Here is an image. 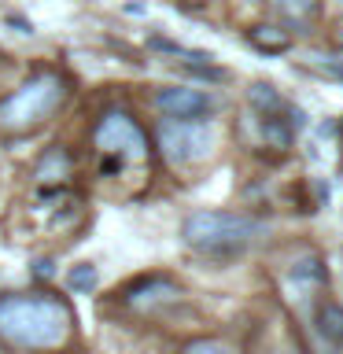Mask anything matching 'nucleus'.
I'll return each instance as SVG.
<instances>
[{
  "label": "nucleus",
  "mask_w": 343,
  "mask_h": 354,
  "mask_svg": "<svg viewBox=\"0 0 343 354\" xmlns=\"http://www.w3.org/2000/svg\"><path fill=\"white\" fill-rule=\"evenodd\" d=\"M251 44L262 52H284L288 48V33H277L273 26H254L251 30Z\"/></svg>",
  "instance_id": "12"
},
{
  "label": "nucleus",
  "mask_w": 343,
  "mask_h": 354,
  "mask_svg": "<svg viewBox=\"0 0 343 354\" xmlns=\"http://www.w3.org/2000/svg\"><path fill=\"white\" fill-rule=\"evenodd\" d=\"M155 144L170 166H196L214 151V129L207 122H163Z\"/></svg>",
  "instance_id": "4"
},
{
  "label": "nucleus",
  "mask_w": 343,
  "mask_h": 354,
  "mask_svg": "<svg viewBox=\"0 0 343 354\" xmlns=\"http://www.w3.org/2000/svg\"><path fill=\"white\" fill-rule=\"evenodd\" d=\"M93 140H96V148L107 155L111 162H144L148 159V137H144V129L133 122L126 111H107L104 118H100V126L93 133Z\"/></svg>",
  "instance_id": "5"
},
{
  "label": "nucleus",
  "mask_w": 343,
  "mask_h": 354,
  "mask_svg": "<svg viewBox=\"0 0 343 354\" xmlns=\"http://www.w3.org/2000/svg\"><path fill=\"white\" fill-rule=\"evenodd\" d=\"M74 314L59 295H4L0 299V339L22 351H55L71 339Z\"/></svg>",
  "instance_id": "1"
},
{
  "label": "nucleus",
  "mask_w": 343,
  "mask_h": 354,
  "mask_svg": "<svg viewBox=\"0 0 343 354\" xmlns=\"http://www.w3.org/2000/svg\"><path fill=\"white\" fill-rule=\"evenodd\" d=\"M185 354H237V351L225 347V343H218V339H196L185 347Z\"/></svg>",
  "instance_id": "14"
},
{
  "label": "nucleus",
  "mask_w": 343,
  "mask_h": 354,
  "mask_svg": "<svg viewBox=\"0 0 343 354\" xmlns=\"http://www.w3.org/2000/svg\"><path fill=\"white\" fill-rule=\"evenodd\" d=\"M321 71L332 77H343V59H321Z\"/></svg>",
  "instance_id": "15"
},
{
  "label": "nucleus",
  "mask_w": 343,
  "mask_h": 354,
  "mask_svg": "<svg viewBox=\"0 0 343 354\" xmlns=\"http://www.w3.org/2000/svg\"><path fill=\"white\" fill-rule=\"evenodd\" d=\"M66 284L74 288V292H89V288L96 284V270L89 262H82V266H74L71 273H66Z\"/></svg>",
  "instance_id": "13"
},
{
  "label": "nucleus",
  "mask_w": 343,
  "mask_h": 354,
  "mask_svg": "<svg viewBox=\"0 0 343 354\" xmlns=\"http://www.w3.org/2000/svg\"><path fill=\"white\" fill-rule=\"evenodd\" d=\"M66 100V82L59 74L44 71L33 74L26 85H19L11 96L0 100V129L4 133H30L44 126Z\"/></svg>",
  "instance_id": "3"
},
{
  "label": "nucleus",
  "mask_w": 343,
  "mask_h": 354,
  "mask_svg": "<svg viewBox=\"0 0 343 354\" xmlns=\"http://www.w3.org/2000/svg\"><path fill=\"white\" fill-rule=\"evenodd\" d=\"M248 100H251V107L259 111L262 118H277L284 111V100H281V93H277L273 85H251V93H248Z\"/></svg>",
  "instance_id": "9"
},
{
  "label": "nucleus",
  "mask_w": 343,
  "mask_h": 354,
  "mask_svg": "<svg viewBox=\"0 0 343 354\" xmlns=\"http://www.w3.org/2000/svg\"><path fill=\"white\" fill-rule=\"evenodd\" d=\"M292 284L295 288H321L325 284V266H321V259H303V262H295L292 266Z\"/></svg>",
  "instance_id": "10"
},
{
  "label": "nucleus",
  "mask_w": 343,
  "mask_h": 354,
  "mask_svg": "<svg viewBox=\"0 0 343 354\" xmlns=\"http://www.w3.org/2000/svg\"><path fill=\"white\" fill-rule=\"evenodd\" d=\"M177 295H181V288H177L170 277H163V273L144 277V281L129 284L126 292H122V299H126L133 310H155V306H163V303H174Z\"/></svg>",
  "instance_id": "7"
},
{
  "label": "nucleus",
  "mask_w": 343,
  "mask_h": 354,
  "mask_svg": "<svg viewBox=\"0 0 343 354\" xmlns=\"http://www.w3.org/2000/svg\"><path fill=\"white\" fill-rule=\"evenodd\" d=\"M317 332L328 343H343V306L340 303L325 299V303L317 306Z\"/></svg>",
  "instance_id": "8"
},
{
  "label": "nucleus",
  "mask_w": 343,
  "mask_h": 354,
  "mask_svg": "<svg viewBox=\"0 0 343 354\" xmlns=\"http://www.w3.org/2000/svg\"><path fill=\"white\" fill-rule=\"evenodd\" d=\"M270 4H273L277 11H281L284 19L303 22V19H314V15H317L321 0H270Z\"/></svg>",
  "instance_id": "11"
},
{
  "label": "nucleus",
  "mask_w": 343,
  "mask_h": 354,
  "mask_svg": "<svg viewBox=\"0 0 343 354\" xmlns=\"http://www.w3.org/2000/svg\"><path fill=\"white\" fill-rule=\"evenodd\" d=\"M185 243L207 259H237L262 236V221L240 210H196L181 229Z\"/></svg>",
  "instance_id": "2"
},
{
  "label": "nucleus",
  "mask_w": 343,
  "mask_h": 354,
  "mask_svg": "<svg viewBox=\"0 0 343 354\" xmlns=\"http://www.w3.org/2000/svg\"><path fill=\"white\" fill-rule=\"evenodd\" d=\"M155 107H159L170 122H203L218 111V100L210 93H203V88L174 85V88H159Z\"/></svg>",
  "instance_id": "6"
}]
</instances>
